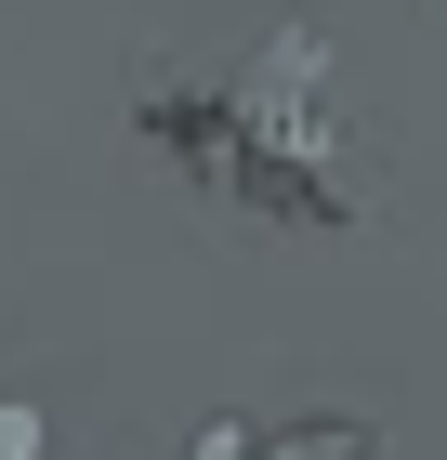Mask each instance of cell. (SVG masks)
<instances>
[{"mask_svg": "<svg viewBox=\"0 0 447 460\" xmlns=\"http://www.w3.org/2000/svg\"><path fill=\"white\" fill-rule=\"evenodd\" d=\"M132 119L158 132L172 172H198L210 198H237L250 224H369L381 211V158H369V119L355 93L329 79V40L290 13L264 27L250 53H172V66L132 93Z\"/></svg>", "mask_w": 447, "mask_h": 460, "instance_id": "obj_1", "label": "cell"}]
</instances>
